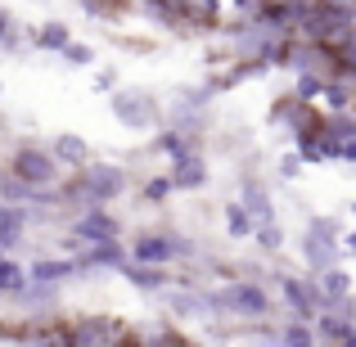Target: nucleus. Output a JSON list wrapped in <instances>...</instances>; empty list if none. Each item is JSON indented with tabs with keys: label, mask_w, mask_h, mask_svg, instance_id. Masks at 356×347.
Listing matches in <instances>:
<instances>
[{
	"label": "nucleus",
	"mask_w": 356,
	"mask_h": 347,
	"mask_svg": "<svg viewBox=\"0 0 356 347\" xmlns=\"http://www.w3.org/2000/svg\"><path fill=\"white\" fill-rule=\"evenodd\" d=\"M298 167H302L298 158H284V163H280V172H284V176H298Z\"/></svg>",
	"instance_id": "obj_28"
},
{
	"label": "nucleus",
	"mask_w": 356,
	"mask_h": 347,
	"mask_svg": "<svg viewBox=\"0 0 356 347\" xmlns=\"http://www.w3.org/2000/svg\"><path fill=\"white\" fill-rule=\"evenodd\" d=\"M280 347H316V334L307 330L302 321H293V325H284V330H280Z\"/></svg>",
	"instance_id": "obj_21"
},
{
	"label": "nucleus",
	"mask_w": 356,
	"mask_h": 347,
	"mask_svg": "<svg viewBox=\"0 0 356 347\" xmlns=\"http://www.w3.org/2000/svg\"><path fill=\"white\" fill-rule=\"evenodd\" d=\"M122 190H127V172H122V167H90V172H77L63 185V199L86 208V212H99L104 203H113Z\"/></svg>",
	"instance_id": "obj_1"
},
{
	"label": "nucleus",
	"mask_w": 356,
	"mask_h": 347,
	"mask_svg": "<svg viewBox=\"0 0 356 347\" xmlns=\"http://www.w3.org/2000/svg\"><path fill=\"white\" fill-rule=\"evenodd\" d=\"M149 347H199V343H190L185 334H176V330H158L154 339H149Z\"/></svg>",
	"instance_id": "obj_24"
},
{
	"label": "nucleus",
	"mask_w": 356,
	"mask_h": 347,
	"mask_svg": "<svg viewBox=\"0 0 356 347\" xmlns=\"http://www.w3.org/2000/svg\"><path fill=\"white\" fill-rule=\"evenodd\" d=\"M0 261H5V248H0Z\"/></svg>",
	"instance_id": "obj_31"
},
{
	"label": "nucleus",
	"mask_w": 356,
	"mask_h": 347,
	"mask_svg": "<svg viewBox=\"0 0 356 347\" xmlns=\"http://www.w3.org/2000/svg\"><path fill=\"white\" fill-rule=\"evenodd\" d=\"M9 181H18V185L41 194L45 185H54V154H45V149H36V145H23L9 158Z\"/></svg>",
	"instance_id": "obj_2"
},
{
	"label": "nucleus",
	"mask_w": 356,
	"mask_h": 347,
	"mask_svg": "<svg viewBox=\"0 0 356 347\" xmlns=\"http://www.w3.org/2000/svg\"><path fill=\"white\" fill-rule=\"evenodd\" d=\"M226 230L235 234V239H248V234L257 230V226H252V217H248V208H243V203H230V208H226Z\"/></svg>",
	"instance_id": "obj_18"
},
{
	"label": "nucleus",
	"mask_w": 356,
	"mask_h": 347,
	"mask_svg": "<svg viewBox=\"0 0 356 347\" xmlns=\"http://www.w3.org/2000/svg\"><path fill=\"white\" fill-rule=\"evenodd\" d=\"M199 185H208V163L199 154L172 167V190H199Z\"/></svg>",
	"instance_id": "obj_11"
},
{
	"label": "nucleus",
	"mask_w": 356,
	"mask_h": 347,
	"mask_svg": "<svg viewBox=\"0 0 356 347\" xmlns=\"http://www.w3.org/2000/svg\"><path fill=\"white\" fill-rule=\"evenodd\" d=\"M131 252L122 248V243H99V248H86V257H81V266H127Z\"/></svg>",
	"instance_id": "obj_13"
},
{
	"label": "nucleus",
	"mask_w": 356,
	"mask_h": 347,
	"mask_svg": "<svg viewBox=\"0 0 356 347\" xmlns=\"http://www.w3.org/2000/svg\"><path fill=\"white\" fill-rule=\"evenodd\" d=\"M339 158H348V163H356V140H348V145L339 149Z\"/></svg>",
	"instance_id": "obj_29"
},
{
	"label": "nucleus",
	"mask_w": 356,
	"mask_h": 347,
	"mask_svg": "<svg viewBox=\"0 0 356 347\" xmlns=\"http://www.w3.org/2000/svg\"><path fill=\"white\" fill-rule=\"evenodd\" d=\"M77 266H81V261H36V266L27 271V280H32V284H41V289H54L59 280L77 275Z\"/></svg>",
	"instance_id": "obj_12"
},
{
	"label": "nucleus",
	"mask_w": 356,
	"mask_h": 347,
	"mask_svg": "<svg viewBox=\"0 0 356 347\" xmlns=\"http://www.w3.org/2000/svg\"><path fill=\"white\" fill-rule=\"evenodd\" d=\"M54 158H59V163H86V145H81L77 136H59V145H54Z\"/></svg>",
	"instance_id": "obj_20"
},
{
	"label": "nucleus",
	"mask_w": 356,
	"mask_h": 347,
	"mask_svg": "<svg viewBox=\"0 0 356 347\" xmlns=\"http://www.w3.org/2000/svg\"><path fill=\"white\" fill-rule=\"evenodd\" d=\"M352 212H356V208H352Z\"/></svg>",
	"instance_id": "obj_34"
},
{
	"label": "nucleus",
	"mask_w": 356,
	"mask_h": 347,
	"mask_svg": "<svg viewBox=\"0 0 356 347\" xmlns=\"http://www.w3.org/2000/svg\"><path fill=\"white\" fill-rule=\"evenodd\" d=\"M0 208H5V203H0Z\"/></svg>",
	"instance_id": "obj_33"
},
{
	"label": "nucleus",
	"mask_w": 356,
	"mask_h": 347,
	"mask_svg": "<svg viewBox=\"0 0 356 347\" xmlns=\"http://www.w3.org/2000/svg\"><path fill=\"white\" fill-rule=\"evenodd\" d=\"M334 54H339V77H356V27L334 45Z\"/></svg>",
	"instance_id": "obj_19"
},
{
	"label": "nucleus",
	"mask_w": 356,
	"mask_h": 347,
	"mask_svg": "<svg viewBox=\"0 0 356 347\" xmlns=\"http://www.w3.org/2000/svg\"><path fill=\"white\" fill-rule=\"evenodd\" d=\"M167 194H172V176H158V181L145 185V199H154V203H163Z\"/></svg>",
	"instance_id": "obj_25"
},
{
	"label": "nucleus",
	"mask_w": 356,
	"mask_h": 347,
	"mask_svg": "<svg viewBox=\"0 0 356 347\" xmlns=\"http://www.w3.org/2000/svg\"><path fill=\"white\" fill-rule=\"evenodd\" d=\"M212 307L252 321V316H266L270 298L261 293V284H252V280H235V284H226V289H212Z\"/></svg>",
	"instance_id": "obj_3"
},
{
	"label": "nucleus",
	"mask_w": 356,
	"mask_h": 347,
	"mask_svg": "<svg viewBox=\"0 0 356 347\" xmlns=\"http://www.w3.org/2000/svg\"><path fill=\"white\" fill-rule=\"evenodd\" d=\"M122 321L118 316H86L68 330V347H118L122 343Z\"/></svg>",
	"instance_id": "obj_5"
},
{
	"label": "nucleus",
	"mask_w": 356,
	"mask_h": 347,
	"mask_svg": "<svg viewBox=\"0 0 356 347\" xmlns=\"http://www.w3.org/2000/svg\"><path fill=\"white\" fill-rule=\"evenodd\" d=\"M127 252H131L136 266H158L163 271L172 257H190V239H176V234H140Z\"/></svg>",
	"instance_id": "obj_4"
},
{
	"label": "nucleus",
	"mask_w": 356,
	"mask_h": 347,
	"mask_svg": "<svg viewBox=\"0 0 356 347\" xmlns=\"http://www.w3.org/2000/svg\"><path fill=\"white\" fill-rule=\"evenodd\" d=\"M243 208H248L252 226H275V208H270V194H266V185H257V181H243Z\"/></svg>",
	"instance_id": "obj_9"
},
{
	"label": "nucleus",
	"mask_w": 356,
	"mask_h": 347,
	"mask_svg": "<svg viewBox=\"0 0 356 347\" xmlns=\"http://www.w3.org/2000/svg\"><path fill=\"white\" fill-rule=\"evenodd\" d=\"M0 181H5V176H0Z\"/></svg>",
	"instance_id": "obj_32"
},
{
	"label": "nucleus",
	"mask_w": 356,
	"mask_h": 347,
	"mask_svg": "<svg viewBox=\"0 0 356 347\" xmlns=\"http://www.w3.org/2000/svg\"><path fill=\"white\" fill-rule=\"evenodd\" d=\"M72 239L90 243V248H99V243H118V217L113 212H81L77 221H72Z\"/></svg>",
	"instance_id": "obj_6"
},
{
	"label": "nucleus",
	"mask_w": 356,
	"mask_h": 347,
	"mask_svg": "<svg viewBox=\"0 0 356 347\" xmlns=\"http://www.w3.org/2000/svg\"><path fill=\"white\" fill-rule=\"evenodd\" d=\"M0 45H14V32H9V14H0Z\"/></svg>",
	"instance_id": "obj_27"
},
{
	"label": "nucleus",
	"mask_w": 356,
	"mask_h": 347,
	"mask_svg": "<svg viewBox=\"0 0 356 347\" xmlns=\"http://www.w3.org/2000/svg\"><path fill=\"white\" fill-rule=\"evenodd\" d=\"M252 239H257L261 252H280V243H284V230H280V226H257V230H252Z\"/></svg>",
	"instance_id": "obj_23"
},
{
	"label": "nucleus",
	"mask_w": 356,
	"mask_h": 347,
	"mask_svg": "<svg viewBox=\"0 0 356 347\" xmlns=\"http://www.w3.org/2000/svg\"><path fill=\"white\" fill-rule=\"evenodd\" d=\"M343 347H356V330H352V334H348V343H343Z\"/></svg>",
	"instance_id": "obj_30"
},
{
	"label": "nucleus",
	"mask_w": 356,
	"mask_h": 347,
	"mask_svg": "<svg viewBox=\"0 0 356 347\" xmlns=\"http://www.w3.org/2000/svg\"><path fill=\"white\" fill-rule=\"evenodd\" d=\"M122 275H127L136 289H163V284H172V280H167L158 266H136V261H127V266H122Z\"/></svg>",
	"instance_id": "obj_15"
},
{
	"label": "nucleus",
	"mask_w": 356,
	"mask_h": 347,
	"mask_svg": "<svg viewBox=\"0 0 356 347\" xmlns=\"http://www.w3.org/2000/svg\"><path fill=\"white\" fill-rule=\"evenodd\" d=\"M32 41L41 45V50H68V45H72V32H68L63 23H45L41 32L32 36Z\"/></svg>",
	"instance_id": "obj_16"
},
{
	"label": "nucleus",
	"mask_w": 356,
	"mask_h": 347,
	"mask_svg": "<svg viewBox=\"0 0 356 347\" xmlns=\"http://www.w3.org/2000/svg\"><path fill=\"white\" fill-rule=\"evenodd\" d=\"M325 104H330V118L334 113H343V108H352V90L343 86V81H325Z\"/></svg>",
	"instance_id": "obj_22"
},
{
	"label": "nucleus",
	"mask_w": 356,
	"mask_h": 347,
	"mask_svg": "<svg viewBox=\"0 0 356 347\" xmlns=\"http://www.w3.org/2000/svg\"><path fill=\"white\" fill-rule=\"evenodd\" d=\"M280 293H284V302L298 312V321H316V293L302 284V280L284 275V280H280Z\"/></svg>",
	"instance_id": "obj_10"
},
{
	"label": "nucleus",
	"mask_w": 356,
	"mask_h": 347,
	"mask_svg": "<svg viewBox=\"0 0 356 347\" xmlns=\"http://www.w3.org/2000/svg\"><path fill=\"white\" fill-rule=\"evenodd\" d=\"M113 113H118V122H127V127H136V131H145L149 122H158V108H154L149 95H118Z\"/></svg>",
	"instance_id": "obj_8"
},
{
	"label": "nucleus",
	"mask_w": 356,
	"mask_h": 347,
	"mask_svg": "<svg viewBox=\"0 0 356 347\" xmlns=\"http://www.w3.org/2000/svg\"><path fill=\"white\" fill-rule=\"evenodd\" d=\"M23 284H27V271L18 266V261H0V293H18L23 298Z\"/></svg>",
	"instance_id": "obj_17"
},
{
	"label": "nucleus",
	"mask_w": 356,
	"mask_h": 347,
	"mask_svg": "<svg viewBox=\"0 0 356 347\" xmlns=\"http://www.w3.org/2000/svg\"><path fill=\"white\" fill-rule=\"evenodd\" d=\"M302 252H307V261H312L321 275L334 266L339 248H334V226L330 221H312V230H307V239H302Z\"/></svg>",
	"instance_id": "obj_7"
},
{
	"label": "nucleus",
	"mask_w": 356,
	"mask_h": 347,
	"mask_svg": "<svg viewBox=\"0 0 356 347\" xmlns=\"http://www.w3.org/2000/svg\"><path fill=\"white\" fill-rule=\"evenodd\" d=\"M23 226H27V208H0V248H14V239L23 234Z\"/></svg>",
	"instance_id": "obj_14"
},
{
	"label": "nucleus",
	"mask_w": 356,
	"mask_h": 347,
	"mask_svg": "<svg viewBox=\"0 0 356 347\" xmlns=\"http://www.w3.org/2000/svg\"><path fill=\"white\" fill-rule=\"evenodd\" d=\"M63 59H68V63H81V68H86L95 54H90V45H68V50H63Z\"/></svg>",
	"instance_id": "obj_26"
}]
</instances>
